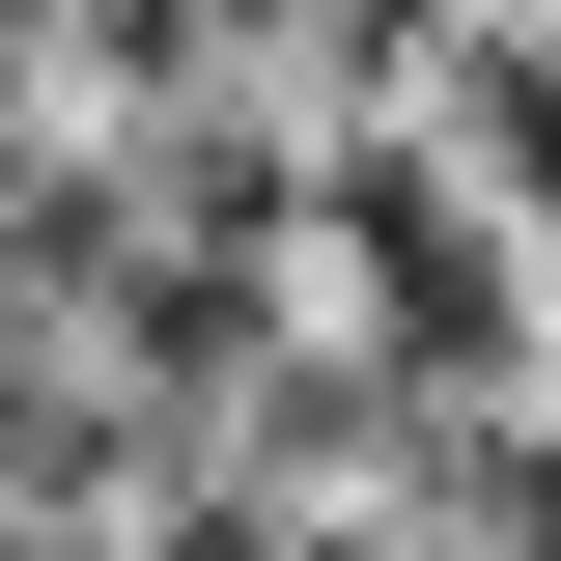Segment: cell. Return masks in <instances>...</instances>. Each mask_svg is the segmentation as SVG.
I'll use <instances>...</instances> for the list:
<instances>
[{"mask_svg":"<svg viewBox=\"0 0 561 561\" xmlns=\"http://www.w3.org/2000/svg\"><path fill=\"white\" fill-rule=\"evenodd\" d=\"M309 253H337V309H365L393 393H505V365H534V253H505L478 169H421V140H337V169H309Z\"/></svg>","mask_w":561,"mask_h":561,"instance_id":"1","label":"cell"}]
</instances>
